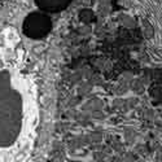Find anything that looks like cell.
Wrapping results in <instances>:
<instances>
[{
    "label": "cell",
    "instance_id": "cell-1",
    "mask_svg": "<svg viewBox=\"0 0 162 162\" xmlns=\"http://www.w3.org/2000/svg\"><path fill=\"white\" fill-rule=\"evenodd\" d=\"M39 123L35 86L13 68L0 69V160H25Z\"/></svg>",
    "mask_w": 162,
    "mask_h": 162
},
{
    "label": "cell",
    "instance_id": "cell-2",
    "mask_svg": "<svg viewBox=\"0 0 162 162\" xmlns=\"http://www.w3.org/2000/svg\"><path fill=\"white\" fill-rule=\"evenodd\" d=\"M51 27V19L42 12L30 13L25 18L24 22V33L29 38L33 39H39L46 36L49 33Z\"/></svg>",
    "mask_w": 162,
    "mask_h": 162
},
{
    "label": "cell",
    "instance_id": "cell-3",
    "mask_svg": "<svg viewBox=\"0 0 162 162\" xmlns=\"http://www.w3.org/2000/svg\"><path fill=\"white\" fill-rule=\"evenodd\" d=\"M35 3L42 12L56 13L65 9L71 0H35Z\"/></svg>",
    "mask_w": 162,
    "mask_h": 162
}]
</instances>
